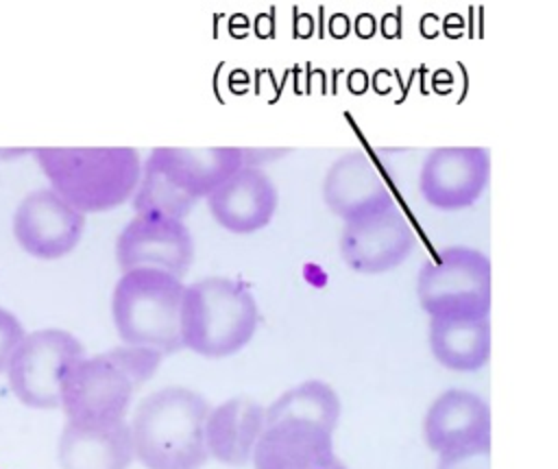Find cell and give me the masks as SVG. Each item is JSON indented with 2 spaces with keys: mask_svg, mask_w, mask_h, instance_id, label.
<instances>
[{
  "mask_svg": "<svg viewBox=\"0 0 558 469\" xmlns=\"http://www.w3.org/2000/svg\"><path fill=\"white\" fill-rule=\"evenodd\" d=\"M244 166L238 146H157L142 166L133 196L135 214L183 220L192 207Z\"/></svg>",
  "mask_w": 558,
  "mask_h": 469,
  "instance_id": "1",
  "label": "cell"
},
{
  "mask_svg": "<svg viewBox=\"0 0 558 469\" xmlns=\"http://www.w3.org/2000/svg\"><path fill=\"white\" fill-rule=\"evenodd\" d=\"M33 155L50 188L81 214L131 201L144 166L131 146H39Z\"/></svg>",
  "mask_w": 558,
  "mask_h": 469,
  "instance_id": "2",
  "label": "cell"
},
{
  "mask_svg": "<svg viewBox=\"0 0 558 469\" xmlns=\"http://www.w3.org/2000/svg\"><path fill=\"white\" fill-rule=\"evenodd\" d=\"M207 399L183 386H166L140 401L131 417L135 458L146 469H201L207 458Z\"/></svg>",
  "mask_w": 558,
  "mask_h": 469,
  "instance_id": "3",
  "label": "cell"
},
{
  "mask_svg": "<svg viewBox=\"0 0 558 469\" xmlns=\"http://www.w3.org/2000/svg\"><path fill=\"white\" fill-rule=\"evenodd\" d=\"M163 353L144 347H113L85 356L65 375L61 408L70 421H126L137 388L153 377Z\"/></svg>",
  "mask_w": 558,
  "mask_h": 469,
  "instance_id": "4",
  "label": "cell"
},
{
  "mask_svg": "<svg viewBox=\"0 0 558 469\" xmlns=\"http://www.w3.org/2000/svg\"><path fill=\"white\" fill-rule=\"evenodd\" d=\"M259 321L251 290L229 277H203L183 292V347L205 358H227L244 349Z\"/></svg>",
  "mask_w": 558,
  "mask_h": 469,
  "instance_id": "5",
  "label": "cell"
},
{
  "mask_svg": "<svg viewBox=\"0 0 558 469\" xmlns=\"http://www.w3.org/2000/svg\"><path fill=\"white\" fill-rule=\"evenodd\" d=\"M185 286L159 268L122 273L111 294V318L124 345L174 353L181 340V305Z\"/></svg>",
  "mask_w": 558,
  "mask_h": 469,
  "instance_id": "6",
  "label": "cell"
},
{
  "mask_svg": "<svg viewBox=\"0 0 558 469\" xmlns=\"http://www.w3.org/2000/svg\"><path fill=\"white\" fill-rule=\"evenodd\" d=\"M83 358L85 349L74 334L57 327L35 329L15 349L7 380L24 406L39 410L59 408L65 375Z\"/></svg>",
  "mask_w": 558,
  "mask_h": 469,
  "instance_id": "7",
  "label": "cell"
},
{
  "mask_svg": "<svg viewBox=\"0 0 558 469\" xmlns=\"http://www.w3.org/2000/svg\"><path fill=\"white\" fill-rule=\"evenodd\" d=\"M440 266L421 275V301L438 318H484L488 310L486 260L473 251H445Z\"/></svg>",
  "mask_w": 558,
  "mask_h": 469,
  "instance_id": "8",
  "label": "cell"
},
{
  "mask_svg": "<svg viewBox=\"0 0 558 469\" xmlns=\"http://www.w3.org/2000/svg\"><path fill=\"white\" fill-rule=\"evenodd\" d=\"M116 260L122 273L159 268L181 279L194 260V238L183 220L161 214H135L116 240Z\"/></svg>",
  "mask_w": 558,
  "mask_h": 469,
  "instance_id": "9",
  "label": "cell"
},
{
  "mask_svg": "<svg viewBox=\"0 0 558 469\" xmlns=\"http://www.w3.org/2000/svg\"><path fill=\"white\" fill-rule=\"evenodd\" d=\"M85 231V214L52 188L28 192L13 214V236L22 251L37 260H59L76 249Z\"/></svg>",
  "mask_w": 558,
  "mask_h": 469,
  "instance_id": "10",
  "label": "cell"
},
{
  "mask_svg": "<svg viewBox=\"0 0 558 469\" xmlns=\"http://www.w3.org/2000/svg\"><path fill=\"white\" fill-rule=\"evenodd\" d=\"M279 205L275 181L257 166L244 164L207 196L211 218L231 233H253L270 225Z\"/></svg>",
  "mask_w": 558,
  "mask_h": 469,
  "instance_id": "11",
  "label": "cell"
},
{
  "mask_svg": "<svg viewBox=\"0 0 558 469\" xmlns=\"http://www.w3.org/2000/svg\"><path fill=\"white\" fill-rule=\"evenodd\" d=\"M331 428L301 417L268 421L253 452L255 469H316L333 458Z\"/></svg>",
  "mask_w": 558,
  "mask_h": 469,
  "instance_id": "12",
  "label": "cell"
},
{
  "mask_svg": "<svg viewBox=\"0 0 558 469\" xmlns=\"http://www.w3.org/2000/svg\"><path fill=\"white\" fill-rule=\"evenodd\" d=\"M133 458L126 421L85 423L68 419L59 434L57 460L61 469H129Z\"/></svg>",
  "mask_w": 558,
  "mask_h": 469,
  "instance_id": "13",
  "label": "cell"
},
{
  "mask_svg": "<svg viewBox=\"0 0 558 469\" xmlns=\"http://www.w3.org/2000/svg\"><path fill=\"white\" fill-rule=\"evenodd\" d=\"M266 430V408L248 397H233L209 410L205 443L211 458L229 467H244Z\"/></svg>",
  "mask_w": 558,
  "mask_h": 469,
  "instance_id": "14",
  "label": "cell"
},
{
  "mask_svg": "<svg viewBox=\"0 0 558 469\" xmlns=\"http://www.w3.org/2000/svg\"><path fill=\"white\" fill-rule=\"evenodd\" d=\"M427 438L434 449L453 460L484 454L488 447L486 406L469 393H447L427 417Z\"/></svg>",
  "mask_w": 558,
  "mask_h": 469,
  "instance_id": "15",
  "label": "cell"
},
{
  "mask_svg": "<svg viewBox=\"0 0 558 469\" xmlns=\"http://www.w3.org/2000/svg\"><path fill=\"white\" fill-rule=\"evenodd\" d=\"M410 246L408 233L377 212L347 223L340 240L344 262L362 273H377L401 262Z\"/></svg>",
  "mask_w": 558,
  "mask_h": 469,
  "instance_id": "16",
  "label": "cell"
},
{
  "mask_svg": "<svg viewBox=\"0 0 558 469\" xmlns=\"http://www.w3.org/2000/svg\"><path fill=\"white\" fill-rule=\"evenodd\" d=\"M434 353L451 369H477L488 356V332L484 321L438 318L432 325Z\"/></svg>",
  "mask_w": 558,
  "mask_h": 469,
  "instance_id": "17",
  "label": "cell"
},
{
  "mask_svg": "<svg viewBox=\"0 0 558 469\" xmlns=\"http://www.w3.org/2000/svg\"><path fill=\"white\" fill-rule=\"evenodd\" d=\"M371 188L373 185L364 164L357 157H344L329 170L323 185V196L336 214L351 223L375 214L377 196Z\"/></svg>",
  "mask_w": 558,
  "mask_h": 469,
  "instance_id": "18",
  "label": "cell"
},
{
  "mask_svg": "<svg viewBox=\"0 0 558 469\" xmlns=\"http://www.w3.org/2000/svg\"><path fill=\"white\" fill-rule=\"evenodd\" d=\"M286 417H301L318 421L327 428H336L340 417V401L338 395L318 380L303 382L283 395H279L268 408H266V423L286 419Z\"/></svg>",
  "mask_w": 558,
  "mask_h": 469,
  "instance_id": "19",
  "label": "cell"
},
{
  "mask_svg": "<svg viewBox=\"0 0 558 469\" xmlns=\"http://www.w3.org/2000/svg\"><path fill=\"white\" fill-rule=\"evenodd\" d=\"M26 332L22 327V323L17 321V316L13 312H9L7 308H0V373L9 369V362L15 353V349L20 347V342L24 340Z\"/></svg>",
  "mask_w": 558,
  "mask_h": 469,
  "instance_id": "20",
  "label": "cell"
},
{
  "mask_svg": "<svg viewBox=\"0 0 558 469\" xmlns=\"http://www.w3.org/2000/svg\"><path fill=\"white\" fill-rule=\"evenodd\" d=\"M316 469H347V467H344V465H342V462H340V460H338V458H336V456H333V458H331V460H327V462H323V465H318V467H316Z\"/></svg>",
  "mask_w": 558,
  "mask_h": 469,
  "instance_id": "21",
  "label": "cell"
}]
</instances>
